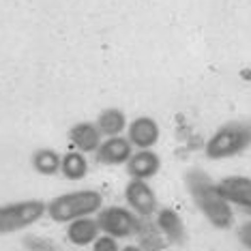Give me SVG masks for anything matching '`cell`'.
Instances as JSON below:
<instances>
[{
  "instance_id": "6da1fadb",
  "label": "cell",
  "mask_w": 251,
  "mask_h": 251,
  "mask_svg": "<svg viewBox=\"0 0 251 251\" xmlns=\"http://www.w3.org/2000/svg\"><path fill=\"white\" fill-rule=\"evenodd\" d=\"M185 187L193 204L206 217V221L217 230H230L234 226V208L217 189V182L200 168H189L185 172Z\"/></svg>"
},
{
  "instance_id": "7a4b0ae2",
  "label": "cell",
  "mask_w": 251,
  "mask_h": 251,
  "mask_svg": "<svg viewBox=\"0 0 251 251\" xmlns=\"http://www.w3.org/2000/svg\"><path fill=\"white\" fill-rule=\"evenodd\" d=\"M251 148V118L224 123L204 144V155L213 161L232 159Z\"/></svg>"
},
{
  "instance_id": "3957f363",
  "label": "cell",
  "mask_w": 251,
  "mask_h": 251,
  "mask_svg": "<svg viewBox=\"0 0 251 251\" xmlns=\"http://www.w3.org/2000/svg\"><path fill=\"white\" fill-rule=\"evenodd\" d=\"M101 204H103V198L95 189L71 191L50 200L45 204V215L52 221H56V224H71V221L99 213Z\"/></svg>"
},
{
  "instance_id": "277c9868",
  "label": "cell",
  "mask_w": 251,
  "mask_h": 251,
  "mask_svg": "<svg viewBox=\"0 0 251 251\" xmlns=\"http://www.w3.org/2000/svg\"><path fill=\"white\" fill-rule=\"evenodd\" d=\"M45 215V204L41 200H22V202L0 206V234H11L37 224Z\"/></svg>"
},
{
  "instance_id": "5b68a950",
  "label": "cell",
  "mask_w": 251,
  "mask_h": 251,
  "mask_svg": "<svg viewBox=\"0 0 251 251\" xmlns=\"http://www.w3.org/2000/svg\"><path fill=\"white\" fill-rule=\"evenodd\" d=\"M97 224H99V230L107 234L112 238H129L138 234L140 227V217L133 213L131 208L125 206H107L101 208L97 213Z\"/></svg>"
},
{
  "instance_id": "8992f818",
  "label": "cell",
  "mask_w": 251,
  "mask_h": 251,
  "mask_svg": "<svg viewBox=\"0 0 251 251\" xmlns=\"http://www.w3.org/2000/svg\"><path fill=\"white\" fill-rule=\"evenodd\" d=\"M125 200H127L129 208L133 210L140 219H152L159 210L157 204V193L146 180H135L131 178L125 187Z\"/></svg>"
},
{
  "instance_id": "52a82bcc",
  "label": "cell",
  "mask_w": 251,
  "mask_h": 251,
  "mask_svg": "<svg viewBox=\"0 0 251 251\" xmlns=\"http://www.w3.org/2000/svg\"><path fill=\"white\" fill-rule=\"evenodd\" d=\"M217 189L230 206H238L251 215V178L249 176H226L217 182Z\"/></svg>"
},
{
  "instance_id": "ba28073f",
  "label": "cell",
  "mask_w": 251,
  "mask_h": 251,
  "mask_svg": "<svg viewBox=\"0 0 251 251\" xmlns=\"http://www.w3.org/2000/svg\"><path fill=\"white\" fill-rule=\"evenodd\" d=\"M161 138L159 123L151 116H138L127 125V140L138 151H151Z\"/></svg>"
},
{
  "instance_id": "9c48e42d",
  "label": "cell",
  "mask_w": 251,
  "mask_h": 251,
  "mask_svg": "<svg viewBox=\"0 0 251 251\" xmlns=\"http://www.w3.org/2000/svg\"><path fill=\"white\" fill-rule=\"evenodd\" d=\"M155 226L168 245H182L187 241V227L182 217L172 208H159L155 215Z\"/></svg>"
},
{
  "instance_id": "30bf717a",
  "label": "cell",
  "mask_w": 251,
  "mask_h": 251,
  "mask_svg": "<svg viewBox=\"0 0 251 251\" xmlns=\"http://www.w3.org/2000/svg\"><path fill=\"white\" fill-rule=\"evenodd\" d=\"M131 155H133V146L127 138L118 135V138H105L101 142V146L97 148L95 159L97 163H103V165H121L127 163Z\"/></svg>"
},
{
  "instance_id": "8fae6325",
  "label": "cell",
  "mask_w": 251,
  "mask_h": 251,
  "mask_svg": "<svg viewBox=\"0 0 251 251\" xmlns=\"http://www.w3.org/2000/svg\"><path fill=\"white\" fill-rule=\"evenodd\" d=\"M125 168H127V174L131 178L148 180L159 174V170H161V157L152 148L151 151H133V155L125 163Z\"/></svg>"
},
{
  "instance_id": "7c38bea8",
  "label": "cell",
  "mask_w": 251,
  "mask_h": 251,
  "mask_svg": "<svg viewBox=\"0 0 251 251\" xmlns=\"http://www.w3.org/2000/svg\"><path fill=\"white\" fill-rule=\"evenodd\" d=\"M101 138H103V135L99 133L97 125L95 123H88V121L75 123L69 129L71 144L75 146V151L82 152V155H86V152H97V148L101 146Z\"/></svg>"
},
{
  "instance_id": "4fadbf2b",
  "label": "cell",
  "mask_w": 251,
  "mask_h": 251,
  "mask_svg": "<svg viewBox=\"0 0 251 251\" xmlns=\"http://www.w3.org/2000/svg\"><path fill=\"white\" fill-rule=\"evenodd\" d=\"M101 236V230H99V224L93 217H84V219H77V221H71L67 226V238L77 245V247H86V245H93L97 238Z\"/></svg>"
},
{
  "instance_id": "5bb4252c",
  "label": "cell",
  "mask_w": 251,
  "mask_h": 251,
  "mask_svg": "<svg viewBox=\"0 0 251 251\" xmlns=\"http://www.w3.org/2000/svg\"><path fill=\"white\" fill-rule=\"evenodd\" d=\"M97 129H99L101 135H105V138H118V135L123 133V131H127V116H125L123 110H118V107H107L97 116Z\"/></svg>"
},
{
  "instance_id": "9a60e30c",
  "label": "cell",
  "mask_w": 251,
  "mask_h": 251,
  "mask_svg": "<svg viewBox=\"0 0 251 251\" xmlns=\"http://www.w3.org/2000/svg\"><path fill=\"white\" fill-rule=\"evenodd\" d=\"M138 245L142 251H168V243L161 236V232L157 230L155 219H140L138 227Z\"/></svg>"
},
{
  "instance_id": "2e32d148",
  "label": "cell",
  "mask_w": 251,
  "mask_h": 251,
  "mask_svg": "<svg viewBox=\"0 0 251 251\" xmlns=\"http://www.w3.org/2000/svg\"><path fill=\"white\" fill-rule=\"evenodd\" d=\"M30 163L32 168L37 170L39 174L43 176H54L60 172V163H62V157L58 155L52 148H37L30 157Z\"/></svg>"
},
{
  "instance_id": "e0dca14e",
  "label": "cell",
  "mask_w": 251,
  "mask_h": 251,
  "mask_svg": "<svg viewBox=\"0 0 251 251\" xmlns=\"http://www.w3.org/2000/svg\"><path fill=\"white\" fill-rule=\"evenodd\" d=\"M60 172L67 180H82L88 174V159L82 152L73 151L62 155V163H60Z\"/></svg>"
},
{
  "instance_id": "ac0fdd59",
  "label": "cell",
  "mask_w": 251,
  "mask_h": 251,
  "mask_svg": "<svg viewBox=\"0 0 251 251\" xmlns=\"http://www.w3.org/2000/svg\"><path fill=\"white\" fill-rule=\"evenodd\" d=\"M93 251H121V247H118L116 238L107 236V234H101V236L93 243Z\"/></svg>"
},
{
  "instance_id": "d6986e66",
  "label": "cell",
  "mask_w": 251,
  "mask_h": 251,
  "mask_svg": "<svg viewBox=\"0 0 251 251\" xmlns=\"http://www.w3.org/2000/svg\"><path fill=\"white\" fill-rule=\"evenodd\" d=\"M236 236H238V243H241L245 249H249V251H251V219H247L245 224L238 226Z\"/></svg>"
},
{
  "instance_id": "ffe728a7",
  "label": "cell",
  "mask_w": 251,
  "mask_h": 251,
  "mask_svg": "<svg viewBox=\"0 0 251 251\" xmlns=\"http://www.w3.org/2000/svg\"><path fill=\"white\" fill-rule=\"evenodd\" d=\"M26 245L30 247V251H56V245L50 241H41V238H26Z\"/></svg>"
},
{
  "instance_id": "44dd1931",
  "label": "cell",
  "mask_w": 251,
  "mask_h": 251,
  "mask_svg": "<svg viewBox=\"0 0 251 251\" xmlns=\"http://www.w3.org/2000/svg\"><path fill=\"white\" fill-rule=\"evenodd\" d=\"M121 251H142L140 245H125V247H121Z\"/></svg>"
}]
</instances>
